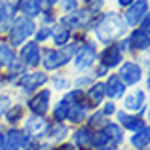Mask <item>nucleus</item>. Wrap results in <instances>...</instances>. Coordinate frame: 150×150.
I'll list each match as a JSON object with an SVG mask.
<instances>
[{
  "label": "nucleus",
  "mask_w": 150,
  "mask_h": 150,
  "mask_svg": "<svg viewBox=\"0 0 150 150\" xmlns=\"http://www.w3.org/2000/svg\"><path fill=\"white\" fill-rule=\"evenodd\" d=\"M4 137H6V125L0 122V150L4 148Z\"/></svg>",
  "instance_id": "obj_44"
},
{
  "label": "nucleus",
  "mask_w": 150,
  "mask_h": 150,
  "mask_svg": "<svg viewBox=\"0 0 150 150\" xmlns=\"http://www.w3.org/2000/svg\"><path fill=\"white\" fill-rule=\"evenodd\" d=\"M70 129H72V127H70L69 124H65V122H51L50 120V125H48V131H46L44 139L48 141L50 144L65 143V141H69Z\"/></svg>",
  "instance_id": "obj_20"
},
{
  "label": "nucleus",
  "mask_w": 150,
  "mask_h": 150,
  "mask_svg": "<svg viewBox=\"0 0 150 150\" xmlns=\"http://www.w3.org/2000/svg\"><path fill=\"white\" fill-rule=\"evenodd\" d=\"M80 6H82L80 0H59V4H57V11H59V15L72 13V11H76Z\"/></svg>",
  "instance_id": "obj_37"
},
{
  "label": "nucleus",
  "mask_w": 150,
  "mask_h": 150,
  "mask_svg": "<svg viewBox=\"0 0 150 150\" xmlns=\"http://www.w3.org/2000/svg\"><path fill=\"white\" fill-rule=\"evenodd\" d=\"M103 146H110V144H108V139H106V135L101 131V129H97V131H93L91 150H95V148H103Z\"/></svg>",
  "instance_id": "obj_39"
},
{
  "label": "nucleus",
  "mask_w": 150,
  "mask_h": 150,
  "mask_svg": "<svg viewBox=\"0 0 150 150\" xmlns=\"http://www.w3.org/2000/svg\"><path fill=\"white\" fill-rule=\"evenodd\" d=\"M114 72H116L118 76L122 78V82L127 86V89H131V88H139V86L143 84L144 74H148V72H144V69L139 65V61H137L135 57H127V59H124V61H122V65L118 67Z\"/></svg>",
  "instance_id": "obj_9"
},
{
  "label": "nucleus",
  "mask_w": 150,
  "mask_h": 150,
  "mask_svg": "<svg viewBox=\"0 0 150 150\" xmlns=\"http://www.w3.org/2000/svg\"><path fill=\"white\" fill-rule=\"evenodd\" d=\"M101 131L106 135L110 146H114V148H118V150L125 148V139H127V135H125V131L114 120H106L105 124H103Z\"/></svg>",
  "instance_id": "obj_18"
},
{
  "label": "nucleus",
  "mask_w": 150,
  "mask_h": 150,
  "mask_svg": "<svg viewBox=\"0 0 150 150\" xmlns=\"http://www.w3.org/2000/svg\"><path fill=\"white\" fill-rule=\"evenodd\" d=\"M91 74H93V78H95V80H105V78L108 76V70H106L105 67H101V65H95L91 69Z\"/></svg>",
  "instance_id": "obj_40"
},
{
  "label": "nucleus",
  "mask_w": 150,
  "mask_h": 150,
  "mask_svg": "<svg viewBox=\"0 0 150 150\" xmlns=\"http://www.w3.org/2000/svg\"><path fill=\"white\" fill-rule=\"evenodd\" d=\"M70 40H72V30L65 29V27H61L57 23V25L51 29V38H50L48 46H51V48H65Z\"/></svg>",
  "instance_id": "obj_28"
},
{
  "label": "nucleus",
  "mask_w": 150,
  "mask_h": 150,
  "mask_svg": "<svg viewBox=\"0 0 150 150\" xmlns=\"http://www.w3.org/2000/svg\"><path fill=\"white\" fill-rule=\"evenodd\" d=\"M27 114H29V112H27L23 101L21 99H15L10 105V108L6 110V114H4L2 124L6 125V127H21V124H23V120L27 118Z\"/></svg>",
  "instance_id": "obj_19"
},
{
  "label": "nucleus",
  "mask_w": 150,
  "mask_h": 150,
  "mask_svg": "<svg viewBox=\"0 0 150 150\" xmlns=\"http://www.w3.org/2000/svg\"><path fill=\"white\" fill-rule=\"evenodd\" d=\"M95 17H97V15H93L86 6H80L76 11H72V13L59 15V21L57 23L61 27H65V29L72 30V33H88L89 34Z\"/></svg>",
  "instance_id": "obj_5"
},
{
  "label": "nucleus",
  "mask_w": 150,
  "mask_h": 150,
  "mask_svg": "<svg viewBox=\"0 0 150 150\" xmlns=\"http://www.w3.org/2000/svg\"><path fill=\"white\" fill-rule=\"evenodd\" d=\"M4 91H6V86H4L2 82H0V93H4Z\"/></svg>",
  "instance_id": "obj_46"
},
{
  "label": "nucleus",
  "mask_w": 150,
  "mask_h": 150,
  "mask_svg": "<svg viewBox=\"0 0 150 150\" xmlns=\"http://www.w3.org/2000/svg\"><path fill=\"white\" fill-rule=\"evenodd\" d=\"M70 61L72 59L67 57L63 53V50L59 48H51V46H42V61H40V69L44 72H59V70H69Z\"/></svg>",
  "instance_id": "obj_8"
},
{
  "label": "nucleus",
  "mask_w": 150,
  "mask_h": 150,
  "mask_svg": "<svg viewBox=\"0 0 150 150\" xmlns=\"http://www.w3.org/2000/svg\"><path fill=\"white\" fill-rule=\"evenodd\" d=\"M53 99H55V93L46 86V88L38 89L36 93L29 95L27 99H23V105H25V108H27L29 114H34V116H48Z\"/></svg>",
  "instance_id": "obj_7"
},
{
  "label": "nucleus",
  "mask_w": 150,
  "mask_h": 150,
  "mask_svg": "<svg viewBox=\"0 0 150 150\" xmlns=\"http://www.w3.org/2000/svg\"><path fill=\"white\" fill-rule=\"evenodd\" d=\"M13 2H15V0H13Z\"/></svg>",
  "instance_id": "obj_49"
},
{
  "label": "nucleus",
  "mask_w": 150,
  "mask_h": 150,
  "mask_svg": "<svg viewBox=\"0 0 150 150\" xmlns=\"http://www.w3.org/2000/svg\"><path fill=\"white\" fill-rule=\"evenodd\" d=\"M17 17L13 0H0V38H6L13 19Z\"/></svg>",
  "instance_id": "obj_21"
},
{
  "label": "nucleus",
  "mask_w": 150,
  "mask_h": 150,
  "mask_svg": "<svg viewBox=\"0 0 150 150\" xmlns=\"http://www.w3.org/2000/svg\"><path fill=\"white\" fill-rule=\"evenodd\" d=\"M99 110H101V114L106 118V120H112V118L116 116V112L120 110V103L105 99V101H103L101 105H99Z\"/></svg>",
  "instance_id": "obj_35"
},
{
  "label": "nucleus",
  "mask_w": 150,
  "mask_h": 150,
  "mask_svg": "<svg viewBox=\"0 0 150 150\" xmlns=\"http://www.w3.org/2000/svg\"><path fill=\"white\" fill-rule=\"evenodd\" d=\"M124 59L125 57L122 55V51L118 50L116 42H112V44H106V46H101L99 48V53H97V65L105 67L108 72H114V70L122 65Z\"/></svg>",
  "instance_id": "obj_14"
},
{
  "label": "nucleus",
  "mask_w": 150,
  "mask_h": 150,
  "mask_svg": "<svg viewBox=\"0 0 150 150\" xmlns=\"http://www.w3.org/2000/svg\"><path fill=\"white\" fill-rule=\"evenodd\" d=\"M125 36H127L135 55H146L150 50V15H146L137 27L129 29Z\"/></svg>",
  "instance_id": "obj_6"
},
{
  "label": "nucleus",
  "mask_w": 150,
  "mask_h": 150,
  "mask_svg": "<svg viewBox=\"0 0 150 150\" xmlns=\"http://www.w3.org/2000/svg\"><path fill=\"white\" fill-rule=\"evenodd\" d=\"M15 61H17V50L11 48L6 42V38H0V65H2L4 69H8V67H11Z\"/></svg>",
  "instance_id": "obj_30"
},
{
  "label": "nucleus",
  "mask_w": 150,
  "mask_h": 150,
  "mask_svg": "<svg viewBox=\"0 0 150 150\" xmlns=\"http://www.w3.org/2000/svg\"><path fill=\"white\" fill-rule=\"evenodd\" d=\"M48 88L55 95H63L65 91H69L72 88V74H69L67 70H59V72H51L48 80Z\"/></svg>",
  "instance_id": "obj_22"
},
{
  "label": "nucleus",
  "mask_w": 150,
  "mask_h": 150,
  "mask_svg": "<svg viewBox=\"0 0 150 150\" xmlns=\"http://www.w3.org/2000/svg\"><path fill=\"white\" fill-rule=\"evenodd\" d=\"M91 108L88 106V103H76V105H70L69 114H67V124L70 127H76V125H84L86 120H88Z\"/></svg>",
  "instance_id": "obj_23"
},
{
  "label": "nucleus",
  "mask_w": 150,
  "mask_h": 150,
  "mask_svg": "<svg viewBox=\"0 0 150 150\" xmlns=\"http://www.w3.org/2000/svg\"><path fill=\"white\" fill-rule=\"evenodd\" d=\"M95 82V78H93L91 70H86V72H74L72 74V88H78V89H88L89 86Z\"/></svg>",
  "instance_id": "obj_31"
},
{
  "label": "nucleus",
  "mask_w": 150,
  "mask_h": 150,
  "mask_svg": "<svg viewBox=\"0 0 150 150\" xmlns=\"http://www.w3.org/2000/svg\"><path fill=\"white\" fill-rule=\"evenodd\" d=\"M63 99H65L69 105H76V103H84L86 95H84V89H78V88H70L69 91L63 93Z\"/></svg>",
  "instance_id": "obj_36"
},
{
  "label": "nucleus",
  "mask_w": 150,
  "mask_h": 150,
  "mask_svg": "<svg viewBox=\"0 0 150 150\" xmlns=\"http://www.w3.org/2000/svg\"><path fill=\"white\" fill-rule=\"evenodd\" d=\"M91 141H93V129H89L86 124L70 129L69 143L76 150H91Z\"/></svg>",
  "instance_id": "obj_17"
},
{
  "label": "nucleus",
  "mask_w": 150,
  "mask_h": 150,
  "mask_svg": "<svg viewBox=\"0 0 150 150\" xmlns=\"http://www.w3.org/2000/svg\"><path fill=\"white\" fill-rule=\"evenodd\" d=\"M51 150H76L72 146V144L69 143V141H65V143H59V144H53L51 146Z\"/></svg>",
  "instance_id": "obj_43"
},
{
  "label": "nucleus",
  "mask_w": 150,
  "mask_h": 150,
  "mask_svg": "<svg viewBox=\"0 0 150 150\" xmlns=\"http://www.w3.org/2000/svg\"><path fill=\"white\" fill-rule=\"evenodd\" d=\"M50 125V118L48 116H34V114H27V118L23 120L21 129L23 133H27L29 137L36 141H42L46 137V131H48Z\"/></svg>",
  "instance_id": "obj_15"
},
{
  "label": "nucleus",
  "mask_w": 150,
  "mask_h": 150,
  "mask_svg": "<svg viewBox=\"0 0 150 150\" xmlns=\"http://www.w3.org/2000/svg\"><path fill=\"white\" fill-rule=\"evenodd\" d=\"M15 11L17 15H23V17H29L36 21L42 13V8L38 0H15Z\"/></svg>",
  "instance_id": "obj_26"
},
{
  "label": "nucleus",
  "mask_w": 150,
  "mask_h": 150,
  "mask_svg": "<svg viewBox=\"0 0 150 150\" xmlns=\"http://www.w3.org/2000/svg\"><path fill=\"white\" fill-rule=\"evenodd\" d=\"M17 59L27 67L29 70L40 69V61H42V46L36 44L34 40L25 42L23 46L17 48Z\"/></svg>",
  "instance_id": "obj_13"
},
{
  "label": "nucleus",
  "mask_w": 150,
  "mask_h": 150,
  "mask_svg": "<svg viewBox=\"0 0 150 150\" xmlns=\"http://www.w3.org/2000/svg\"><path fill=\"white\" fill-rule=\"evenodd\" d=\"M103 86H105V95L108 101L120 103L122 97L127 93V86L122 82V78L116 72H108V76L103 80Z\"/></svg>",
  "instance_id": "obj_16"
},
{
  "label": "nucleus",
  "mask_w": 150,
  "mask_h": 150,
  "mask_svg": "<svg viewBox=\"0 0 150 150\" xmlns=\"http://www.w3.org/2000/svg\"><path fill=\"white\" fill-rule=\"evenodd\" d=\"M38 27V21L34 19H29V17H23V15H17L11 23L10 30L6 34V42L11 46V48L17 50L19 46H23L25 42L33 40V34Z\"/></svg>",
  "instance_id": "obj_3"
},
{
  "label": "nucleus",
  "mask_w": 150,
  "mask_h": 150,
  "mask_svg": "<svg viewBox=\"0 0 150 150\" xmlns=\"http://www.w3.org/2000/svg\"><path fill=\"white\" fill-rule=\"evenodd\" d=\"M125 148L127 150H148L150 148V125L143 127L137 133L127 135V139H125Z\"/></svg>",
  "instance_id": "obj_24"
},
{
  "label": "nucleus",
  "mask_w": 150,
  "mask_h": 150,
  "mask_svg": "<svg viewBox=\"0 0 150 150\" xmlns=\"http://www.w3.org/2000/svg\"><path fill=\"white\" fill-rule=\"evenodd\" d=\"M2 72H4V67H2V65H0V76H2Z\"/></svg>",
  "instance_id": "obj_47"
},
{
  "label": "nucleus",
  "mask_w": 150,
  "mask_h": 150,
  "mask_svg": "<svg viewBox=\"0 0 150 150\" xmlns=\"http://www.w3.org/2000/svg\"><path fill=\"white\" fill-rule=\"evenodd\" d=\"M97 53H99V46L93 40L91 36L86 42H82L78 46L76 53H74L72 61H70V67H72L74 72H86V70H91L93 67L97 65Z\"/></svg>",
  "instance_id": "obj_4"
},
{
  "label": "nucleus",
  "mask_w": 150,
  "mask_h": 150,
  "mask_svg": "<svg viewBox=\"0 0 150 150\" xmlns=\"http://www.w3.org/2000/svg\"><path fill=\"white\" fill-rule=\"evenodd\" d=\"M86 2H88V0H80V4H82V6H84V4H86Z\"/></svg>",
  "instance_id": "obj_48"
},
{
  "label": "nucleus",
  "mask_w": 150,
  "mask_h": 150,
  "mask_svg": "<svg viewBox=\"0 0 150 150\" xmlns=\"http://www.w3.org/2000/svg\"><path fill=\"white\" fill-rule=\"evenodd\" d=\"M95 150H118V148H114V146H103V148H95Z\"/></svg>",
  "instance_id": "obj_45"
},
{
  "label": "nucleus",
  "mask_w": 150,
  "mask_h": 150,
  "mask_svg": "<svg viewBox=\"0 0 150 150\" xmlns=\"http://www.w3.org/2000/svg\"><path fill=\"white\" fill-rule=\"evenodd\" d=\"M120 108L125 112H135L141 116L148 114V91H144L143 88H131L127 89L124 97L120 101Z\"/></svg>",
  "instance_id": "obj_10"
},
{
  "label": "nucleus",
  "mask_w": 150,
  "mask_h": 150,
  "mask_svg": "<svg viewBox=\"0 0 150 150\" xmlns=\"http://www.w3.org/2000/svg\"><path fill=\"white\" fill-rule=\"evenodd\" d=\"M84 95H86V103H88L89 108H91V110H93V108H99V105L106 99L103 80H95V82H93V84L84 91Z\"/></svg>",
  "instance_id": "obj_25"
},
{
  "label": "nucleus",
  "mask_w": 150,
  "mask_h": 150,
  "mask_svg": "<svg viewBox=\"0 0 150 150\" xmlns=\"http://www.w3.org/2000/svg\"><path fill=\"white\" fill-rule=\"evenodd\" d=\"M23 129L21 127H6V137H4V148L2 150H21L23 141Z\"/></svg>",
  "instance_id": "obj_29"
},
{
  "label": "nucleus",
  "mask_w": 150,
  "mask_h": 150,
  "mask_svg": "<svg viewBox=\"0 0 150 150\" xmlns=\"http://www.w3.org/2000/svg\"><path fill=\"white\" fill-rule=\"evenodd\" d=\"M15 101V95L13 91H10V89H6L4 93H0V122L4 120V114H6V110L10 108V105Z\"/></svg>",
  "instance_id": "obj_38"
},
{
  "label": "nucleus",
  "mask_w": 150,
  "mask_h": 150,
  "mask_svg": "<svg viewBox=\"0 0 150 150\" xmlns=\"http://www.w3.org/2000/svg\"><path fill=\"white\" fill-rule=\"evenodd\" d=\"M69 108H70L69 103L63 99L61 95H57L53 99V103H51V108H50L48 118H50L51 122H65V124H67V114H69Z\"/></svg>",
  "instance_id": "obj_27"
},
{
  "label": "nucleus",
  "mask_w": 150,
  "mask_h": 150,
  "mask_svg": "<svg viewBox=\"0 0 150 150\" xmlns=\"http://www.w3.org/2000/svg\"><path fill=\"white\" fill-rule=\"evenodd\" d=\"M112 2H114V6H112L114 10H118V11H124L125 8H127L129 4L133 2V0H112Z\"/></svg>",
  "instance_id": "obj_42"
},
{
  "label": "nucleus",
  "mask_w": 150,
  "mask_h": 150,
  "mask_svg": "<svg viewBox=\"0 0 150 150\" xmlns=\"http://www.w3.org/2000/svg\"><path fill=\"white\" fill-rule=\"evenodd\" d=\"M48 80H50V74L44 72L42 69H34V70H27L21 78L17 80L13 88V95L15 99H27L29 95L36 93L38 89L46 88L48 86Z\"/></svg>",
  "instance_id": "obj_2"
},
{
  "label": "nucleus",
  "mask_w": 150,
  "mask_h": 150,
  "mask_svg": "<svg viewBox=\"0 0 150 150\" xmlns=\"http://www.w3.org/2000/svg\"><path fill=\"white\" fill-rule=\"evenodd\" d=\"M146 15H150V0H133L124 11H122V17H124L125 27L133 29L143 21Z\"/></svg>",
  "instance_id": "obj_11"
},
{
  "label": "nucleus",
  "mask_w": 150,
  "mask_h": 150,
  "mask_svg": "<svg viewBox=\"0 0 150 150\" xmlns=\"http://www.w3.org/2000/svg\"><path fill=\"white\" fill-rule=\"evenodd\" d=\"M38 25H46V27H55L59 21V11L57 10H42L40 17L36 19Z\"/></svg>",
  "instance_id": "obj_34"
},
{
  "label": "nucleus",
  "mask_w": 150,
  "mask_h": 150,
  "mask_svg": "<svg viewBox=\"0 0 150 150\" xmlns=\"http://www.w3.org/2000/svg\"><path fill=\"white\" fill-rule=\"evenodd\" d=\"M105 122H106V118L101 114V110L99 108H93L91 112H89L88 120H86V125H88L89 129H93V131H97V129L103 127V124H105Z\"/></svg>",
  "instance_id": "obj_33"
},
{
  "label": "nucleus",
  "mask_w": 150,
  "mask_h": 150,
  "mask_svg": "<svg viewBox=\"0 0 150 150\" xmlns=\"http://www.w3.org/2000/svg\"><path fill=\"white\" fill-rule=\"evenodd\" d=\"M118 125L125 131V135H131V133H137L141 131L143 127L148 125V120L146 116H141V114H135V112H125V110H118L116 116L112 118Z\"/></svg>",
  "instance_id": "obj_12"
},
{
  "label": "nucleus",
  "mask_w": 150,
  "mask_h": 150,
  "mask_svg": "<svg viewBox=\"0 0 150 150\" xmlns=\"http://www.w3.org/2000/svg\"><path fill=\"white\" fill-rule=\"evenodd\" d=\"M38 2H40L42 10H57L59 0H38Z\"/></svg>",
  "instance_id": "obj_41"
},
{
  "label": "nucleus",
  "mask_w": 150,
  "mask_h": 150,
  "mask_svg": "<svg viewBox=\"0 0 150 150\" xmlns=\"http://www.w3.org/2000/svg\"><path fill=\"white\" fill-rule=\"evenodd\" d=\"M127 34V27L124 23L122 11L114 10V8H106L95 17L89 30V36L97 42V46H106L112 42L120 40Z\"/></svg>",
  "instance_id": "obj_1"
},
{
  "label": "nucleus",
  "mask_w": 150,
  "mask_h": 150,
  "mask_svg": "<svg viewBox=\"0 0 150 150\" xmlns=\"http://www.w3.org/2000/svg\"><path fill=\"white\" fill-rule=\"evenodd\" d=\"M51 29L53 27H46V25H38L36 30L33 34V40L40 46H48L50 44V38H51Z\"/></svg>",
  "instance_id": "obj_32"
}]
</instances>
